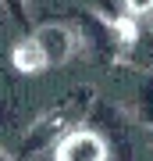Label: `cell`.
<instances>
[{
    "mask_svg": "<svg viewBox=\"0 0 153 161\" xmlns=\"http://www.w3.org/2000/svg\"><path fill=\"white\" fill-rule=\"evenodd\" d=\"M100 4L107 7V14H110V18H121V11H118V4H114V0H100Z\"/></svg>",
    "mask_w": 153,
    "mask_h": 161,
    "instance_id": "8",
    "label": "cell"
},
{
    "mask_svg": "<svg viewBox=\"0 0 153 161\" xmlns=\"http://www.w3.org/2000/svg\"><path fill=\"white\" fill-rule=\"evenodd\" d=\"M61 132H64V122H61V115H57V111L43 115V122H36V125L25 132L22 154H36V150H43L50 140H61Z\"/></svg>",
    "mask_w": 153,
    "mask_h": 161,
    "instance_id": "3",
    "label": "cell"
},
{
    "mask_svg": "<svg viewBox=\"0 0 153 161\" xmlns=\"http://www.w3.org/2000/svg\"><path fill=\"white\" fill-rule=\"evenodd\" d=\"M54 161H110V143L100 129H64Z\"/></svg>",
    "mask_w": 153,
    "mask_h": 161,
    "instance_id": "1",
    "label": "cell"
},
{
    "mask_svg": "<svg viewBox=\"0 0 153 161\" xmlns=\"http://www.w3.org/2000/svg\"><path fill=\"white\" fill-rule=\"evenodd\" d=\"M135 115H139V122L146 129H153V75L142 79V86L135 93Z\"/></svg>",
    "mask_w": 153,
    "mask_h": 161,
    "instance_id": "5",
    "label": "cell"
},
{
    "mask_svg": "<svg viewBox=\"0 0 153 161\" xmlns=\"http://www.w3.org/2000/svg\"><path fill=\"white\" fill-rule=\"evenodd\" d=\"M153 11V0H121V14L135 18V14H150Z\"/></svg>",
    "mask_w": 153,
    "mask_h": 161,
    "instance_id": "7",
    "label": "cell"
},
{
    "mask_svg": "<svg viewBox=\"0 0 153 161\" xmlns=\"http://www.w3.org/2000/svg\"><path fill=\"white\" fill-rule=\"evenodd\" d=\"M0 7H4V11L11 14L18 25H28V11H25V0H0Z\"/></svg>",
    "mask_w": 153,
    "mask_h": 161,
    "instance_id": "6",
    "label": "cell"
},
{
    "mask_svg": "<svg viewBox=\"0 0 153 161\" xmlns=\"http://www.w3.org/2000/svg\"><path fill=\"white\" fill-rule=\"evenodd\" d=\"M11 61H14V68H18V72H28V75L46 68V61H43V54H39V47H36V40H32V36H25V40L14 47Z\"/></svg>",
    "mask_w": 153,
    "mask_h": 161,
    "instance_id": "4",
    "label": "cell"
},
{
    "mask_svg": "<svg viewBox=\"0 0 153 161\" xmlns=\"http://www.w3.org/2000/svg\"><path fill=\"white\" fill-rule=\"evenodd\" d=\"M32 40H36V47H39L46 68H50V64L71 61L75 54H79V47H82L75 25H64V22H46V25H39V29L32 32Z\"/></svg>",
    "mask_w": 153,
    "mask_h": 161,
    "instance_id": "2",
    "label": "cell"
},
{
    "mask_svg": "<svg viewBox=\"0 0 153 161\" xmlns=\"http://www.w3.org/2000/svg\"><path fill=\"white\" fill-rule=\"evenodd\" d=\"M0 161H11V158H4V154H0Z\"/></svg>",
    "mask_w": 153,
    "mask_h": 161,
    "instance_id": "9",
    "label": "cell"
}]
</instances>
